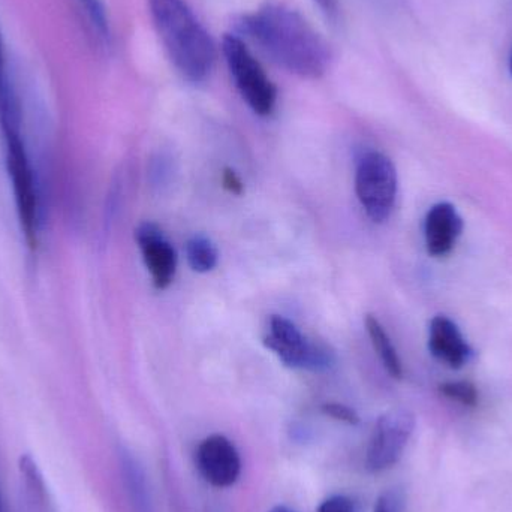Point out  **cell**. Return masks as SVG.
I'll use <instances>...</instances> for the list:
<instances>
[{"mask_svg":"<svg viewBox=\"0 0 512 512\" xmlns=\"http://www.w3.org/2000/svg\"><path fill=\"white\" fill-rule=\"evenodd\" d=\"M239 29L291 74L319 78L327 71L331 57L327 42L289 6L265 3L254 14L243 17Z\"/></svg>","mask_w":512,"mask_h":512,"instance_id":"1","label":"cell"},{"mask_svg":"<svg viewBox=\"0 0 512 512\" xmlns=\"http://www.w3.org/2000/svg\"><path fill=\"white\" fill-rule=\"evenodd\" d=\"M150 15L174 68L191 83H201L215 66L212 36L185 0H149Z\"/></svg>","mask_w":512,"mask_h":512,"instance_id":"2","label":"cell"},{"mask_svg":"<svg viewBox=\"0 0 512 512\" xmlns=\"http://www.w3.org/2000/svg\"><path fill=\"white\" fill-rule=\"evenodd\" d=\"M5 141V164L14 194L15 210L21 233L30 248L38 245L41 207L35 171L30 164L21 131L2 132Z\"/></svg>","mask_w":512,"mask_h":512,"instance_id":"3","label":"cell"},{"mask_svg":"<svg viewBox=\"0 0 512 512\" xmlns=\"http://www.w3.org/2000/svg\"><path fill=\"white\" fill-rule=\"evenodd\" d=\"M222 53L231 77L246 104L258 116H270L276 107L277 90L255 59L248 45L237 35H227L222 41Z\"/></svg>","mask_w":512,"mask_h":512,"instance_id":"4","label":"cell"},{"mask_svg":"<svg viewBox=\"0 0 512 512\" xmlns=\"http://www.w3.org/2000/svg\"><path fill=\"white\" fill-rule=\"evenodd\" d=\"M355 191L372 222L387 221L397 197V171L391 159L379 152L366 153L357 165Z\"/></svg>","mask_w":512,"mask_h":512,"instance_id":"5","label":"cell"},{"mask_svg":"<svg viewBox=\"0 0 512 512\" xmlns=\"http://www.w3.org/2000/svg\"><path fill=\"white\" fill-rule=\"evenodd\" d=\"M264 345L291 369L321 372L334 363V355L330 349L307 340L297 325L283 316H271L270 330L264 337Z\"/></svg>","mask_w":512,"mask_h":512,"instance_id":"6","label":"cell"},{"mask_svg":"<svg viewBox=\"0 0 512 512\" xmlns=\"http://www.w3.org/2000/svg\"><path fill=\"white\" fill-rule=\"evenodd\" d=\"M414 429V415L406 409H394L381 415L367 447V469L378 474L393 468L403 456Z\"/></svg>","mask_w":512,"mask_h":512,"instance_id":"7","label":"cell"},{"mask_svg":"<svg viewBox=\"0 0 512 512\" xmlns=\"http://www.w3.org/2000/svg\"><path fill=\"white\" fill-rule=\"evenodd\" d=\"M195 462L201 477L219 489L233 486L242 474V459L236 445L222 435L204 439L198 445Z\"/></svg>","mask_w":512,"mask_h":512,"instance_id":"8","label":"cell"},{"mask_svg":"<svg viewBox=\"0 0 512 512\" xmlns=\"http://www.w3.org/2000/svg\"><path fill=\"white\" fill-rule=\"evenodd\" d=\"M135 240L143 255L144 264L152 276L153 285L162 291L174 280L177 271L176 249L173 248L161 228L153 222H143L135 230Z\"/></svg>","mask_w":512,"mask_h":512,"instance_id":"9","label":"cell"},{"mask_svg":"<svg viewBox=\"0 0 512 512\" xmlns=\"http://www.w3.org/2000/svg\"><path fill=\"white\" fill-rule=\"evenodd\" d=\"M429 349L433 357L451 369H462L472 357V349L456 322L435 316L429 327Z\"/></svg>","mask_w":512,"mask_h":512,"instance_id":"10","label":"cell"},{"mask_svg":"<svg viewBox=\"0 0 512 512\" xmlns=\"http://www.w3.org/2000/svg\"><path fill=\"white\" fill-rule=\"evenodd\" d=\"M463 219L450 203H438L427 213L424 221V237L427 252L432 256H445L453 251L457 239L462 236Z\"/></svg>","mask_w":512,"mask_h":512,"instance_id":"11","label":"cell"},{"mask_svg":"<svg viewBox=\"0 0 512 512\" xmlns=\"http://www.w3.org/2000/svg\"><path fill=\"white\" fill-rule=\"evenodd\" d=\"M119 460L123 484H125L132 511L155 512L146 472L141 468L140 462L126 448L120 450Z\"/></svg>","mask_w":512,"mask_h":512,"instance_id":"12","label":"cell"},{"mask_svg":"<svg viewBox=\"0 0 512 512\" xmlns=\"http://www.w3.org/2000/svg\"><path fill=\"white\" fill-rule=\"evenodd\" d=\"M366 328L369 333L370 340H372L373 348L378 352L385 370L390 373L393 378L400 379L403 376L402 360L391 342L390 336L387 331L382 327L378 318L373 315L366 316Z\"/></svg>","mask_w":512,"mask_h":512,"instance_id":"13","label":"cell"},{"mask_svg":"<svg viewBox=\"0 0 512 512\" xmlns=\"http://www.w3.org/2000/svg\"><path fill=\"white\" fill-rule=\"evenodd\" d=\"M186 255L192 270L197 273H209L218 265L219 254L215 243L206 236H195L186 245Z\"/></svg>","mask_w":512,"mask_h":512,"instance_id":"14","label":"cell"},{"mask_svg":"<svg viewBox=\"0 0 512 512\" xmlns=\"http://www.w3.org/2000/svg\"><path fill=\"white\" fill-rule=\"evenodd\" d=\"M18 468L30 502L38 508H44L47 504V487L35 460L30 454H23L18 462Z\"/></svg>","mask_w":512,"mask_h":512,"instance_id":"15","label":"cell"},{"mask_svg":"<svg viewBox=\"0 0 512 512\" xmlns=\"http://www.w3.org/2000/svg\"><path fill=\"white\" fill-rule=\"evenodd\" d=\"M78 8L86 18L87 24L92 27L96 38L108 44L110 42L111 30L108 20L107 8L102 0H77Z\"/></svg>","mask_w":512,"mask_h":512,"instance_id":"16","label":"cell"},{"mask_svg":"<svg viewBox=\"0 0 512 512\" xmlns=\"http://www.w3.org/2000/svg\"><path fill=\"white\" fill-rule=\"evenodd\" d=\"M439 391H441L442 396L453 400V402L460 403V405L466 406V408H475L478 405V400H480V394H478L477 388L471 382H445V384L439 387Z\"/></svg>","mask_w":512,"mask_h":512,"instance_id":"17","label":"cell"},{"mask_svg":"<svg viewBox=\"0 0 512 512\" xmlns=\"http://www.w3.org/2000/svg\"><path fill=\"white\" fill-rule=\"evenodd\" d=\"M316 512H361L360 505L345 495H334L325 499Z\"/></svg>","mask_w":512,"mask_h":512,"instance_id":"18","label":"cell"},{"mask_svg":"<svg viewBox=\"0 0 512 512\" xmlns=\"http://www.w3.org/2000/svg\"><path fill=\"white\" fill-rule=\"evenodd\" d=\"M322 411H324V414L328 415V417L342 421V423L352 424V426H355V424H358V421H360L357 412L349 408V406L342 405V403H325V405L322 406Z\"/></svg>","mask_w":512,"mask_h":512,"instance_id":"19","label":"cell"},{"mask_svg":"<svg viewBox=\"0 0 512 512\" xmlns=\"http://www.w3.org/2000/svg\"><path fill=\"white\" fill-rule=\"evenodd\" d=\"M373 512H402V501L396 493H384L376 502Z\"/></svg>","mask_w":512,"mask_h":512,"instance_id":"20","label":"cell"},{"mask_svg":"<svg viewBox=\"0 0 512 512\" xmlns=\"http://www.w3.org/2000/svg\"><path fill=\"white\" fill-rule=\"evenodd\" d=\"M222 183H224V188L234 195H242L243 189H245L242 180L237 176L236 171L231 170V168H225L224 174H222Z\"/></svg>","mask_w":512,"mask_h":512,"instance_id":"21","label":"cell"},{"mask_svg":"<svg viewBox=\"0 0 512 512\" xmlns=\"http://www.w3.org/2000/svg\"><path fill=\"white\" fill-rule=\"evenodd\" d=\"M6 77H8V72H6L5 51H3L2 36H0V83L5 81Z\"/></svg>","mask_w":512,"mask_h":512,"instance_id":"22","label":"cell"},{"mask_svg":"<svg viewBox=\"0 0 512 512\" xmlns=\"http://www.w3.org/2000/svg\"><path fill=\"white\" fill-rule=\"evenodd\" d=\"M319 5L325 9H331V0H318Z\"/></svg>","mask_w":512,"mask_h":512,"instance_id":"23","label":"cell"},{"mask_svg":"<svg viewBox=\"0 0 512 512\" xmlns=\"http://www.w3.org/2000/svg\"><path fill=\"white\" fill-rule=\"evenodd\" d=\"M268 512H294V511L289 510V508H286V507H276V508H273V510L268 511Z\"/></svg>","mask_w":512,"mask_h":512,"instance_id":"24","label":"cell"},{"mask_svg":"<svg viewBox=\"0 0 512 512\" xmlns=\"http://www.w3.org/2000/svg\"><path fill=\"white\" fill-rule=\"evenodd\" d=\"M510 71H511V74H512V51H511V56H510Z\"/></svg>","mask_w":512,"mask_h":512,"instance_id":"25","label":"cell"},{"mask_svg":"<svg viewBox=\"0 0 512 512\" xmlns=\"http://www.w3.org/2000/svg\"><path fill=\"white\" fill-rule=\"evenodd\" d=\"M0 508H3V504H2V496H0Z\"/></svg>","mask_w":512,"mask_h":512,"instance_id":"26","label":"cell"}]
</instances>
